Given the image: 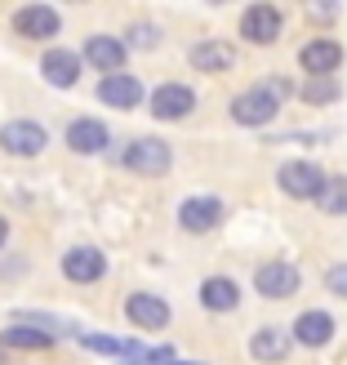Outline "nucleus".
I'll return each instance as SVG.
<instances>
[{
  "label": "nucleus",
  "instance_id": "nucleus-1",
  "mask_svg": "<svg viewBox=\"0 0 347 365\" xmlns=\"http://www.w3.org/2000/svg\"><path fill=\"white\" fill-rule=\"evenodd\" d=\"M170 165H174V152L160 138H134L125 148V170H134L138 178H160Z\"/></svg>",
  "mask_w": 347,
  "mask_h": 365
},
{
  "label": "nucleus",
  "instance_id": "nucleus-2",
  "mask_svg": "<svg viewBox=\"0 0 347 365\" xmlns=\"http://www.w3.org/2000/svg\"><path fill=\"white\" fill-rule=\"evenodd\" d=\"M276 112H281V103L271 98L263 85H254V89H245V94L232 98V120L245 125V130H263V125L276 120Z\"/></svg>",
  "mask_w": 347,
  "mask_h": 365
},
{
  "label": "nucleus",
  "instance_id": "nucleus-3",
  "mask_svg": "<svg viewBox=\"0 0 347 365\" xmlns=\"http://www.w3.org/2000/svg\"><path fill=\"white\" fill-rule=\"evenodd\" d=\"M254 289H259L263 299H294L303 281H299V267L294 263H281V259H271L263 263L259 272H254Z\"/></svg>",
  "mask_w": 347,
  "mask_h": 365
},
{
  "label": "nucleus",
  "instance_id": "nucleus-4",
  "mask_svg": "<svg viewBox=\"0 0 347 365\" xmlns=\"http://www.w3.org/2000/svg\"><path fill=\"white\" fill-rule=\"evenodd\" d=\"M276 182H281V192L294 196V200H316L321 187H325V174L312 165V160H285Z\"/></svg>",
  "mask_w": 347,
  "mask_h": 365
},
{
  "label": "nucleus",
  "instance_id": "nucleus-5",
  "mask_svg": "<svg viewBox=\"0 0 347 365\" xmlns=\"http://www.w3.org/2000/svg\"><path fill=\"white\" fill-rule=\"evenodd\" d=\"M281 27H285V18H281V9L276 5H249L245 14H241V36L249 45H276L281 41Z\"/></svg>",
  "mask_w": 347,
  "mask_h": 365
},
{
  "label": "nucleus",
  "instance_id": "nucleus-6",
  "mask_svg": "<svg viewBox=\"0 0 347 365\" xmlns=\"http://www.w3.org/2000/svg\"><path fill=\"white\" fill-rule=\"evenodd\" d=\"M178 223H182V232H192V236L214 232L218 223H223V200H218V196H187L178 205Z\"/></svg>",
  "mask_w": 347,
  "mask_h": 365
},
{
  "label": "nucleus",
  "instance_id": "nucleus-7",
  "mask_svg": "<svg viewBox=\"0 0 347 365\" xmlns=\"http://www.w3.org/2000/svg\"><path fill=\"white\" fill-rule=\"evenodd\" d=\"M0 148L9 156H41L49 148V134H45V125H36V120H9L5 130H0Z\"/></svg>",
  "mask_w": 347,
  "mask_h": 365
},
{
  "label": "nucleus",
  "instance_id": "nucleus-8",
  "mask_svg": "<svg viewBox=\"0 0 347 365\" xmlns=\"http://www.w3.org/2000/svg\"><path fill=\"white\" fill-rule=\"evenodd\" d=\"M143 98H147V89H143V81L130 76V71H116V76H103L98 81V103L116 107V112H134Z\"/></svg>",
  "mask_w": 347,
  "mask_h": 365
},
{
  "label": "nucleus",
  "instance_id": "nucleus-9",
  "mask_svg": "<svg viewBox=\"0 0 347 365\" xmlns=\"http://www.w3.org/2000/svg\"><path fill=\"white\" fill-rule=\"evenodd\" d=\"M147 107H152L156 120H182V116H192L196 94H192L187 85H178V81H165V85H160L156 94L147 98Z\"/></svg>",
  "mask_w": 347,
  "mask_h": 365
},
{
  "label": "nucleus",
  "instance_id": "nucleus-10",
  "mask_svg": "<svg viewBox=\"0 0 347 365\" xmlns=\"http://www.w3.org/2000/svg\"><path fill=\"white\" fill-rule=\"evenodd\" d=\"M58 27H63V18H58V9H49V5H23L14 14V31L27 36V41H53Z\"/></svg>",
  "mask_w": 347,
  "mask_h": 365
},
{
  "label": "nucleus",
  "instance_id": "nucleus-11",
  "mask_svg": "<svg viewBox=\"0 0 347 365\" xmlns=\"http://www.w3.org/2000/svg\"><path fill=\"white\" fill-rule=\"evenodd\" d=\"M103 272H107V259H103V250H94V245H76V250L63 254V277L76 281V285L98 281Z\"/></svg>",
  "mask_w": 347,
  "mask_h": 365
},
{
  "label": "nucleus",
  "instance_id": "nucleus-12",
  "mask_svg": "<svg viewBox=\"0 0 347 365\" xmlns=\"http://www.w3.org/2000/svg\"><path fill=\"white\" fill-rule=\"evenodd\" d=\"M125 41H116V36H89L85 41V49H81V58L89 63V67H98V71H107V76H116V71L125 67Z\"/></svg>",
  "mask_w": 347,
  "mask_h": 365
},
{
  "label": "nucleus",
  "instance_id": "nucleus-13",
  "mask_svg": "<svg viewBox=\"0 0 347 365\" xmlns=\"http://www.w3.org/2000/svg\"><path fill=\"white\" fill-rule=\"evenodd\" d=\"M107 143H112V134H107V125L94 120V116H81V120L67 125V148L76 156H94V152L107 148Z\"/></svg>",
  "mask_w": 347,
  "mask_h": 365
},
{
  "label": "nucleus",
  "instance_id": "nucleus-14",
  "mask_svg": "<svg viewBox=\"0 0 347 365\" xmlns=\"http://www.w3.org/2000/svg\"><path fill=\"white\" fill-rule=\"evenodd\" d=\"M125 317H130L138 330H165L170 325V303L156 294H130L125 299Z\"/></svg>",
  "mask_w": 347,
  "mask_h": 365
},
{
  "label": "nucleus",
  "instance_id": "nucleus-15",
  "mask_svg": "<svg viewBox=\"0 0 347 365\" xmlns=\"http://www.w3.org/2000/svg\"><path fill=\"white\" fill-rule=\"evenodd\" d=\"M41 76L53 85V89H71L81 81V53L76 49H49L41 58Z\"/></svg>",
  "mask_w": 347,
  "mask_h": 365
},
{
  "label": "nucleus",
  "instance_id": "nucleus-16",
  "mask_svg": "<svg viewBox=\"0 0 347 365\" xmlns=\"http://www.w3.org/2000/svg\"><path fill=\"white\" fill-rule=\"evenodd\" d=\"M299 63H303L307 76H334L338 63H343V49L321 36V41H307V45L299 49Z\"/></svg>",
  "mask_w": 347,
  "mask_h": 365
},
{
  "label": "nucleus",
  "instance_id": "nucleus-17",
  "mask_svg": "<svg viewBox=\"0 0 347 365\" xmlns=\"http://www.w3.org/2000/svg\"><path fill=\"white\" fill-rule=\"evenodd\" d=\"M330 339H334V317L321 307H307L294 321V343H303V348H325Z\"/></svg>",
  "mask_w": 347,
  "mask_h": 365
},
{
  "label": "nucleus",
  "instance_id": "nucleus-18",
  "mask_svg": "<svg viewBox=\"0 0 347 365\" xmlns=\"http://www.w3.org/2000/svg\"><path fill=\"white\" fill-rule=\"evenodd\" d=\"M289 348H294V334H285L281 325H263V330L249 339V356L254 361H267V365L271 361H285Z\"/></svg>",
  "mask_w": 347,
  "mask_h": 365
},
{
  "label": "nucleus",
  "instance_id": "nucleus-19",
  "mask_svg": "<svg viewBox=\"0 0 347 365\" xmlns=\"http://www.w3.org/2000/svg\"><path fill=\"white\" fill-rule=\"evenodd\" d=\"M236 303H241V285L232 277H205L200 281V307H209V312H232Z\"/></svg>",
  "mask_w": 347,
  "mask_h": 365
},
{
  "label": "nucleus",
  "instance_id": "nucleus-20",
  "mask_svg": "<svg viewBox=\"0 0 347 365\" xmlns=\"http://www.w3.org/2000/svg\"><path fill=\"white\" fill-rule=\"evenodd\" d=\"M187 58H192L196 71H232L236 53H232V45H223V41H200V45H192Z\"/></svg>",
  "mask_w": 347,
  "mask_h": 365
},
{
  "label": "nucleus",
  "instance_id": "nucleus-21",
  "mask_svg": "<svg viewBox=\"0 0 347 365\" xmlns=\"http://www.w3.org/2000/svg\"><path fill=\"white\" fill-rule=\"evenodd\" d=\"M325 214H347V174H325V187L316 196Z\"/></svg>",
  "mask_w": 347,
  "mask_h": 365
},
{
  "label": "nucleus",
  "instance_id": "nucleus-22",
  "mask_svg": "<svg viewBox=\"0 0 347 365\" xmlns=\"http://www.w3.org/2000/svg\"><path fill=\"white\" fill-rule=\"evenodd\" d=\"M0 343H5V348H49L53 334H45L41 325H9V330L0 334Z\"/></svg>",
  "mask_w": 347,
  "mask_h": 365
},
{
  "label": "nucleus",
  "instance_id": "nucleus-23",
  "mask_svg": "<svg viewBox=\"0 0 347 365\" xmlns=\"http://www.w3.org/2000/svg\"><path fill=\"white\" fill-rule=\"evenodd\" d=\"M85 348L107 352V356H138V343H125V339H112V334H85Z\"/></svg>",
  "mask_w": 347,
  "mask_h": 365
},
{
  "label": "nucleus",
  "instance_id": "nucleus-24",
  "mask_svg": "<svg viewBox=\"0 0 347 365\" xmlns=\"http://www.w3.org/2000/svg\"><path fill=\"white\" fill-rule=\"evenodd\" d=\"M303 98L312 103V107H321V103H334L338 98V81L334 76H312L303 85Z\"/></svg>",
  "mask_w": 347,
  "mask_h": 365
},
{
  "label": "nucleus",
  "instance_id": "nucleus-25",
  "mask_svg": "<svg viewBox=\"0 0 347 365\" xmlns=\"http://www.w3.org/2000/svg\"><path fill=\"white\" fill-rule=\"evenodd\" d=\"M125 36H130L134 49H156V45H160V27H156V23H134Z\"/></svg>",
  "mask_w": 347,
  "mask_h": 365
},
{
  "label": "nucleus",
  "instance_id": "nucleus-26",
  "mask_svg": "<svg viewBox=\"0 0 347 365\" xmlns=\"http://www.w3.org/2000/svg\"><path fill=\"white\" fill-rule=\"evenodd\" d=\"M174 348H156V352H138V361H125V365H174Z\"/></svg>",
  "mask_w": 347,
  "mask_h": 365
},
{
  "label": "nucleus",
  "instance_id": "nucleus-27",
  "mask_svg": "<svg viewBox=\"0 0 347 365\" xmlns=\"http://www.w3.org/2000/svg\"><path fill=\"white\" fill-rule=\"evenodd\" d=\"M325 285H330L338 299H347V263H334L330 272H325Z\"/></svg>",
  "mask_w": 347,
  "mask_h": 365
},
{
  "label": "nucleus",
  "instance_id": "nucleus-28",
  "mask_svg": "<svg viewBox=\"0 0 347 365\" xmlns=\"http://www.w3.org/2000/svg\"><path fill=\"white\" fill-rule=\"evenodd\" d=\"M263 89H267V94H271V98H276V103H285L289 94H294V85H289L285 76H271V81H263Z\"/></svg>",
  "mask_w": 347,
  "mask_h": 365
},
{
  "label": "nucleus",
  "instance_id": "nucleus-29",
  "mask_svg": "<svg viewBox=\"0 0 347 365\" xmlns=\"http://www.w3.org/2000/svg\"><path fill=\"white\" fill-rule=\"evenodd\" d=\"M5 236H9V223H5V214H0V245H5Z\"/></svg>",
  "mask_w": 347,
  "mask_h": 365
},
{
  "label": "nucleus",
  "instance_id": "nucleus-30",
  "mask_svg": "<svg viewBox=\"0 0 347 365\" xmlns=\"http://www.w3.org/2000/svg\"><path fill=\"white\" fill-rule=\"evenodd\" d=\"M174 365H192V361H174Z\"/></svg>",
  "mask_w": 347,
  "mask_h": 365
}]
</instances>
